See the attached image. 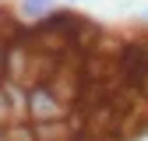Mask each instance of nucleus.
<instances>
[{
    "label": "nucleus",
    "instance_id": "f03ea898",
    "mask_svg": "<svg viewBox=\"0 0 148 141\" xmlns=\"http://www.w3.org/2000/svg\"><path fill=\"white\" fill-rule=\"evenodd\" d=\"M49 11H57V0H18V21L35 25V21L46 18Z\"/></svg>",
    "mask_w": 148,
    "mask_h": 141
},
{
    "label": "nucleus",
    "instance_id": "20e7f679",
    "mask_svg": "<svg viewBox=\"0 0 148 141\" xmlns=\"http://www.w3.org/2000/svg\"><path fill=\"white\" fill-rule=\"evenodd\" d=\"M4 49H7V42L0 39V78H4Z\"/></svg>",
    "mask_w": 148,
    "mask_h": 141
},
{
    "label": "nucleus",
    "instance_id": "7ed1b4c3",
    "mask_svg": "<svg viewBox=\"0 0 148 141\" xmlns=\"http://www.w3.org/2000/svg\"><path fill=\"white\" fill-rule=\"evenodd\" d=\"M138 21H141V25H148V4H145V7L138 11Z\"/></svg>",
    "mask_w": 148,
    "mask_h": 141
},
{
    "label": "nucleus",
    "instance_id": "f257e3e1",
    "mask_svg": "<svg viewBox=\"0 0 148 141\" xmlns=\"http://www.w3.org/2000/svg\"><path fill=\"white\" fill-rule=\"evenodd\" d=\"M64 113H67V102H60L57 92H53L46 81L25 88V116L32 123H39V120H64Z\"/></svg>",
    "mask_w": 148,
    "mask_h": 141
},
{
    "label": "nucleus",
    "instance_id": "39448f33",
    "mask_svg": "<svg viewBox=\"0 0 148 141\" xmlns=\"http://www.w3.org/2000/svg\"><path fill=\"white\" fill-rule=\"evenodd\" d=\"M67 4H78V0H67Z\"/></svg>",
    "mask_w": 148,
    "mask_h": 141
}]
</instances>
